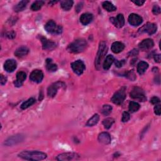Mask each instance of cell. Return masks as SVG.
I'll return each mask as SVG.
<instances>
[{
	"label": "cell",
	"mask_w": 161,
	"mask_h": 161,
	"mask_svg": "<svg viewBox=\"0 0 161 161\" xmlns=\"http://www.w3.org/2000/svg\"><path fill=\"white\" fill-rule=\"evenodd\" d=\"M45 29L48 33L53 35H59L63 32V27L57 25L54 20H49L45 25Z\"/></svg>",
	"instance_id": "6"
},
{
	"label": "cell",
	"mask_w": 161,
	"mask_h": 161,
	"mask_svg": "<svg viewBox=\"0 0 161 161\" xmlns=\"http://www.w3.org/2000/svg\"><path fill=\"white\" fill-rule=\"evenodd\" d=\"M27 78V74L25 72L19 71L16 74V79L14 81L16 87H21Z\"/></svg>",
	"instance_id": "16"
},
{
	"label": "cell",
	"mask_w": 161,
	"mask_h": 161,
	"mask_svg": "<svg viewBox=\"0 0 161 161\" xmlns=\"http://www.w3.org/2000/svg\"><path fill=\"white\" fill-rule=\"evenodd\" d=\"M44 3L45 2L44 1H36L32 4L30 8L32 11H38L40 9H41Z\"/></svg>",
	"instance_id": "30"
},
{
	"label": "cell",
	"mask_w": 161,
	"mask_h": 161,
	"mask_svg": "<svg viewBox=\"0 0 161 161\" xmlns=\"http://www.w3.org/2000/svg\"><path fill=\"white\" fill-rule=\"evenodd\" d=\"M134 4H135L137 6H142L145 3V1H142V0H137V1H132Z\"/></svg>",
	"instance_id": "42"
},
{
	"label": "cell",
	"mask_w": 161,
	"mask_h": 161,
	"mask_svg": "<svg viewBox=\"0 0 161 161\" xmlns=\"http://www.w3.org/2000/svg\"><path fill=\"white\" fill-rule=\"evenodd\" d=\"M126 76L128 79H129L131 80H134L136 79V75L133 70L129 71L128 72H127V73L126 74Z\"/></svg>",
	"instance_id": "35"
},
{
	"label": "cell",
	"mask_w": 161,
	"mask_h": 161,
	"mask_svg": "<svg viewBox=\"0 0 161 161\" xmlns=\"http://www.w3.org/2000/svg\"><path fill=\"white\" fill-rule=\"evenodd\" d=\"M93 19V16L89 13H85L81 15L80 17V22L83 25H87L91 22Z\"/></svg>",
	"instance_id": "20"
},
{
	"label": "cell",
	"mask_w": 161,
	"mask_h": 161,
	"mask_svg": "<svg viewBox=\"0 0 161 161\" xmlns=\"http://www.w3.org/2000/svg\"><path fill=\"white\" fill-rule=\"evenodd\" d=\"M66 86V85L61 81H57L56 83H54L49 86V87L47 89V95L49 98H53L54 97L58 91V89L64 88Z\"/></svg>",
	"instance_id": "7"
},
{
	"label": "cell",
	"mask_w": 161,
	"mask_h": 161,
	"mask_svg": "<svg viewBox=\"0 0 161 161\" xmlns=\"http://www.w3.org/2000/svg\"><path fill=\"white\" fill-rule=\"evenodd\" d=\"M16 62L13 59H8L4 64V69L8 72H13L16 69Z\"/></svg>",
	"instance_id": "18"
},
{
	"label": "cell",
	"mask_w": 161,
	"mask_h": 161,
	"mask_svg": "<svg viewBox=\"0 0 161 161\" xmlns=\"http://www.w3.org/2000/svg\"><path fill=\"white\" fill-rule=\"evenodd\" d=\"M24 140V136L23 135L18 134L8 138L5 140L4 144L7 146H12L20 142H22Z\"/></svg>",
	"instance_id": "9"
},
{
	"label": "cell",
	"mask_w": 161,
	"mask_h": 161,
	"mask_svg": "<svg viewBox=\"0 0 161 161\" xmlns=\"http://www.w3.org/2000/svg\"><path fill=\"white\" fill-rule=\"evenodd\" d=\"M44 78V73L42 71L35 69L33 70L30 76V79L32 82L36 83H40L42 82Z\"/></svg>",
	"instance_id": "12"
},
{
	"label": "cell",
	"mask_w": 161,
	"mask_h": 161,
	"mask_svg": "<svg viewBox=\"0 0 161 161\" xmlns=\"http://www.w3.org/2000/svg\"><path fill=\"white\" fill-rule=\"evenodd\" d=\"M140 105L137 102H131L129 103L128 109L131 113H135V112L137 111L140 109Z\"/></svg>",
	"instance_id": "33"
},
{
	"label": "cell",
	"mask_w": 161,
	"mask_h": 161,
	"mask_svg": "<svg viewBox=\"0 0 161 161\" xmlns=\"http://www.w3.org/2000/svg\"><path fill=\"white\" fill-rule=\"evenodd\" d=\"M107 50L108 47L106 42L104 41L100 42L98 51L97 52V55L95 59V66L98 70L99 69L101 64H102V60L107 52Z\"/></svg>",
	"instance_id": "3"
},
{
	"label": "cell",
	"mask_w": 161,
	"mask_h": 161,
	"mask_svg": "<svg viewBox=\"0 0 161 161\" xmlns=\"http://www.w3.org/2000/svg\"><path fill=\"white\" fill-rule=\"evenodd\" d=\"M79 155L74 152H66L60 154L57 156L56 159L60 161H68L72 160H77L79 159Z\"/></svg>",
	"instance_id": "10"
},
{
	"label": "cell",
	"mask_w": 161,
	"mask_h": 161,
	"mask_svg": "<svg viewBox=\"0 0 161 161\" xmlns=\"http://www.w3.org/2000/svg\"><path fill=\"white\" fill-rule=\"evenodd\" d=\"M7 77H5L3 74H1V79H0V83H1V85L2 86L5 85L7 83Z\"/></svg>",
	"instance_id": "43"
},
{
	"label": "cell",
	"mask_w": 161,
	"mask_h": 161,
	"mask_svg": "<svg viewBox=\"0 0 161 161\" xmlns=\"http://www.w3.org/2000/svg\"><path fill=\"white\" fill-rule=\"evenodd\" d=\"M154 60H155V62L157 63H160V60H161V56L160 54H155L154 57Z\"/></svg>",
	"instance_id": "44"
},
{
	"label": "cell",
	"mask_w": 161,
	"mask_h": 161,
	"mask_svg": "<svg viewBox=\"0 0 161 161\" xmlns=\"http://www.w3.org/2000/svg\"><path fill=\"white\" fill-rule=\"evenodd\" d=\"M73 1L72 0H66V1H61L60 2V7L61 8L65 10V11H69L71 9L73 5Z\"/></svg>",
	"instance_id": "27"
},
{
	"label": "cell",
	"mask_w": 161,
	"mask_h": 161,
	"mask_svg": "<svg viewBox=\"0 0 161 161\" xmlns=\"http://www.w3.org/2000/svg\"><path fill=\"white\" fill-rule=\"evenodd\" d=\"M128 20L129 24L133 27L139 26L143 22V18L140 15L135 13L130 14V16H128Z\"/></svg>",
	"instance_id": "13"
},
{
	"label": "cell",
	"mask_w": 161,
	"mask_h": 161,
	"mask_svg": "<svg viewBox=\"0 0 161 161\" xmlns=\"http://www.w3.org/2000/svg\"><path fill=\"white\" fill-rule=\"evenodd\" d=\"M125 49V45L120 42H115L112 44L111 49L115 54H118L122 52Z\"/></svg>",
	"instance_id": "22"
},
{
	"label": "cell",
	"mask_w": 161,
	"mask_h": 161,
	"mask_svg": "<svg viewBox=\"0 0 161 161\" xmlns=\"http://www.w3.org/2000/svg\"><path fill=\"white\" fill-rule=\"evenodd\" d=\"M35 103V99L33 98H30L28 100L25 101L21 105V109L22 110H25L30 107L32 106Z\"/></svg>",
	"instance_id": "31"
},
{
	"label": "cell",
	"mask_w": 161,
	"mask_h": 161,
	"mask_svg": "<svg viewBox=\"0 0 161 161\" xmlns=\"http://www.w3.org/2000/svg\"><path fill=\"white\" fill-rule=\"evenodd\" d=\"M103 8L108 12H112L116 10V7H115L111 2H104L102 4Z\"/></svg>",
	"instance_id": "29"
},
{
	"label": "cell",
	"mask_w": 161,
	"mask_h": 161,
	"mask_svg": "<svg viewBox=\"0 0 161 161\" xmlns=\"http://www.w3.org/2000/svg\"><path fill=\"white\" fill-rule=\"evenodd\" d=\"M29 52V49L26 46H21L18 48L15 52V55L18 58H22L26 56Z\"/></svg>",
	"instance_id": "21"
},
{
	"label": "cell",
	"mask_w": 161,
	"mask_h": 161,
	"mask_svg": "<svg viewBox=\"0 0 161 161\" xmlns=\"http://www.w3.org/2000/svg\"><path fill=\"white\" fill-rule=\"evenodd\" d=\"M114 61H115L114 57L111 55H108L106 57L105 61L103 63V69L106 71L108 70L111 67V66L112 64L114 63Z\"/></svg>",
	"instance_id": "23"
},
{
	"label": "cell",
	"mask_w": 161,
	"mask_h": 161,
	"mask_svg": "<svg viewBox=\"0 0 161 161\" xmlns=\"http://www.w3.org/2000/svg\"><path fill=\"white\" fill-rule=\"evenodd\" d=\"M46 69L49 72H55L57 70V66L52 63V60L50 59H47L46 60Z\"/></svg>",
	"instance_id": "25"
},
{
	"label": "cell",
	"mask_w": 161,
	"mask_h": 161,
	"mask_svg": "<svg viewBox=\"0 0 161 161\" xmlns=\"http://www.w3.org/2000/svg\"><path fill=\"white\" fill-rule=\"evenodd\" d=\"M149 67V64L145 61H140L137 64V72L139 74L142 75L145 73L146 70Z\"/></svg>",
	"instance_id": "24"
},
{
	"label": "cell",
	"mask_w": 161,
	"mask_h": 161,
	"mask_svg": "<svg viewBox=\"0 0 161 161\" xmlns=\"http://www.w3.org/2000/svg\"><path fill=\"white\" fill-rule=\"evenodd\" d=\"M71 66L74 72L78 76L81 75L86 69V66L85 63L80 60H77L72 63Z\"/></svg>",
	"instance_id": "8"
},
{
	"label": "cell",
	"mask_w": 161,
	"mask_h": 161,
	"mask_svg": "<svg viewBox=\"0 0 161 161\" xmlns=\"http://www.w3.org/2000/svg\"><path fill=\"white\" fill-rule=\"evenodd\" d=\"M28 1H21L17 5H16L14 7V11L15 12H20V11H22L25 10V8L27 7V4L28 3Z\"/></svg>",
	"instance_id": "26"
},
{
	"label": "cell",
	"mask_w": 161,
	"mask_h": 161,
	"mask_svg": "<svg viewBox=\"0 0 161 161\" xmlns=\"http://www.w3.org/2000/svg\"><path fill=\"white\" fill-rule=\"evenodd\" d=\"M126 96V88L122 87L113 94V96L111 98V101L114 104L120 105L124 103Z\"/></svg>",
	"instance_id": "4"
},
{
	"label": "cell",
	"mask_w": 161,
	"mask_h": 161,
	"mask_svg": "<svg viewBox=\"0 0 161 161\" xmlns=\"http://www.w3.org/2000/svg\"><path fill=\"white\" fill-rule=\"evenodd\" d=\"M98 140L100 143L108 145L111 143V138L110 135L107 132H102L98 135Z\"/></svg>",
	"instance_id": "19"
},
{
	"label": "cell",
	"mask_w": 161,
	"mask_h": 161,
	"mask_svg": "<svg viewBox=\"0 0 161 161\" xmlns=\"http://www.w3.org/2000/svg\"><path fill=\"white\" fill-rule=\"evenodd\" d=\"M130 97L134 99L138 100L139 102H144L147 100L146 93L140 87H134L130 93Z\"/></svg>",
	"instance_id": "5"
},
{
	"label": "cell",
	"mask_w": 161,
	"mask_h": 161,
	"mask_svg": "<svg viewBox=\"0 0 161 161\" xmlns=\"http://www.w3.org/2000/svg\"><path fill=\"white\" fill-rule=\"evenodd\" d=\"M40 40H41L42 44V48L44 50H53L56 47V44L55 42L51 41L50 40H48L46 37H42L41 38H40Z\"/></svg>",
	"instance_id": "17"
},
{
	"label": "cell",
	"mask_w": 161,
	"mask_h": 161,
	"mask_svg": "<svg viewBox=\"0 0 161 161\" xmlns=\"http://www.w3.org/2000/svg\"><path fill=\"white\" fill-rule=\"evenodd\" d=\"M112 107L109 105H103V108H102V113L105 115V116H108L109 115L112 111Z\"/></svg>",
	"instance_id": "34"
},
{
	"label": "cell",
	"mask_w": 161,
	"mask_h": 161,
	"mask_svg": "<svg viewBox=\"0 0 161 161\" xmlns=\"http://www.w3.org/2000/svg\"><path fill=\"white\" fill-rule=\"evenodd\" d=\"M115 123V120L112 118H107L103 121V125L106 129H109Z\"/></svg>",
	"instance_id": "32"
},
{
	"label": "cell",
	"mask_w": 161,
	"mask_h": 161,
	"mask_svg": "<svg viewBox=\"0 0 161 161\" xmlns=\"http://www.w3.org/2000/svg\"><path fill=\"white\" fill-rule=\"evenodd\" d=\"M110 22L117 28H122L125 25V18L122 14H118L116 17L110 18Z\"/></svg>",
	"instance_id": "14"
},
{
	"label": "cell",
	"mask_w": 161,
	"mask_h": 161,
	"mask_svg": "<svg viewBox=\"0 0 161 161\" xmlns=\"http://www.w3.org/2000/svg\"><path fill=\"white\" fill-rule=\"evenodd\" d=\"M152 13L155 15H158L160 13V8L158 5H154L152 8Z\"/></svg>",
	"instance_id": "39"
},
{
	"label": "cell",
	"mask_w": 161,
	"mask_h": 161,
	"mask_svg": "<svg viewBox=\"0 0 161 161\" xmlns=\"http://www.w3.org/2000/svg\"><path fill=\"white\" fill-rule=\"evenodd\" d=\"M157 29V27L155 24L147 23V24L144 25L142 27H141L139 29L138 32H139V33H147L149 35H151L156 32Z\"/></svg>",
	"instance_id": "11"
},
{
	"label": "cell",
	"mask_w": 161,
	"mask_h": 161,
	"mask_svg": "<svg viewBox=\"0 0 161 161\" xmlns=\"http://www.w3.org/2000/svg\"><path fill=\"white\" fill-rule=\"evenodd\" d=\"M99 120V116L98 114L94 115L88 121L86 124V126L88 127H93L96 125Z\"/></svg>",
	"instance_id": "28"
},
{
	"label": "cell",
	"mask_w": 161,
	"mask_h": 161,
	"mask_svg": "<svg viewBox=\"0 0 161 161\" xmlns=\"http://www.w3.org/2000/svg\"><path fill=\"white\" fill-rule=\"evenodd\" d=\"M18 156L25 160L37 161L46 159L47 155L44 152L37 150H25L20 152L18 154Z\"/></svg>",
	"instance_id": "1"
},
{
	"label": "cell",
	"mask_w": 161,
	"mask_h": 161,
	"mask_svg": "<svg viewBox=\"0 0 161 161\" xmlns=\"http://www.w3.org/2000/svg\"><path fill=\"white\" fill-rule=\"evenodd\" d=\"M129 54H130L132 56V55H137L138 54V50H137V49H133V50H132Z\"/></svg>",
	"instance_id": "45"
},
{
	"label": "cell",
	"mask_w": 161,
	"mask_h": 161,
	"mask_svg": "<svg viewBox=\"0 0 161 161\" xmlns=\"http://www.w3.org/2000/svg\"><path fill=\"white\" fill-rule=\"evenodd\" d=\"M154 113L156 115L160 116L161 114V108H160V105L159 104L156 105L154 107Z\"/></svg>",
	"instance_id": "40"
},
{
	"label": "cell",
	"mask_w": 161,
	"mask_h": 161,
	"mask_svg": "<svg viewBox=\"0 0 161 161\" xmlns=\"http://www.w3.org/2000/svg\"><path fill=\"white\" fill-rule=\"evenodd\" d=\"M130 119V115L128 112L125 111L123 113L122 115V122L124 123L127 122Z\"/></svg>",
	"instance_id": "36"
},
{
	"label": "cell",
	"mask_w": 161,
	"mask_h": 161,
	"mask_svg": "<svg viewBox=\"0 0 161 161\" xmlns=\"http://www.w3.org/2000/svg\"><path fill=\"white\" fill-rule=\"evenodd\" d=\"M87 47L88 43L86 40L83 38H79L71 43L67 47V50L71 53L79 54L85 51Z\"/></svg>",
	"instance_id": "2"
},
{
	"label": "cell",
	"mask_w": 161,
	"mask_h": 161,
	"mask_svg": "<svg viewBox=\"0 0 161 161\" xmlns=\"http://www.w3.org/2000/svg\"><path fill=\"white\" fill-rule=\"evenodd\" d=\"M150 103L152 104V105H158L160 103V99L158 98V97H156V96H154L152 97L151 99H150Z\"/></svg>",
	"instance_id": "38"
},
{
	"label": "cell",
	"mask_w": 161,
	"mask_h": 161,
	"mask_svg": "<svg viewBox=\"0 0 161 161\" xmlns=\"http://www.w3.org/2000/svg\"><path fill=\"white\" fill-rule=\"evenodd\" d=\"M7 37H8V38H10V39H13V38H14L15 37L16 33H15V32H13V31L9 32H8V33H7Z\"/></svg>",
	"instance_id": "41"
},
{
	"label": "cell",
	"mask_w": 161,
	"mask_h": 161,
	"mask_svg": "<svg viewBox=\"0 0 161 161\" xmlns=\"http://www.w3.org/2000/svg\"><path fill=\"white\" fill-rule=\"evenodd\" d=\"M115 63L116 67L120 68V67H122L126 63V61L125 60H122L121 61H120V60H115Z\"/></svg>",
	"instance_id": "37"
},
{
	"label": "cell",
	"mask_w": 161,
	"mask_h": 161,
	"mask_svg": "<svg viewBox=\"0 0 161 161\" xmlns=\"http://www.w3.org/2000/svg\"><path fill=\"white\" fill-rule=\"evenodd\" d=\"M154 43L153 40L150 38H147L143 40L139 44L138 47L141 50L146 51L152 49L154 47Z\"/></svg>",
	"instance_id": "15"
}]
</instances>
